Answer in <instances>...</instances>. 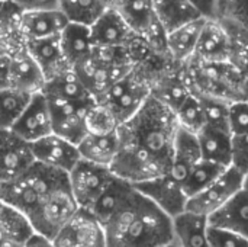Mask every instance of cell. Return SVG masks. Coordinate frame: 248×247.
Masks as SVG:
<instances>
[{
    "mask_svg": "<svg viewBox=\"0 0 248 247\" xmlns=\"http://www.w3.org/2000/svg\"><path fill=\"white\" fill-rule=\"evenodd\" d=\"M134 185L141 194L155 202L171 218L186 211L189 198L185 194L183 185L170 173Z\"/></svg>",
    "mask_w": 248,
    "mask_h": 247,
    "instance_id": "obj_13",
    "label": "cell"
},
{
    "mask_svg": "<svg viewBox=\"0 0 248 247\" xmlns=\"http://www.w3.org/2000/svg\"><path fill=\"white\" fill-rule=\"evenodd\" d=\"M232 166L248 173V132L232 135Z\"/></svg>",
    "mask_w": 248,
    "mask_h": 247,
    "instance_id": "obj_43",
    "label": "cell"
},
{
    "mask_svg": "<svg viewBox=\"0 0 248 247\" xmlns=\"http://www.w3.org/2000/svg\"><path fill=\"white\" fill-rule=\"evenodd\" d=\"M196 96L202 103L205 124H206L205 127L230 131L228 118H230V105L232 100L209 96V95H196Z\"/></svg>",
    "mask_w": 248,
    "mask_h": 247,
    "instance_id": "obj_37",
    "label": "cell"
},
{
    "mask_svg": "<svg viewBox=\"0 0 248 247\" xmlns=\"http://www.w3.org/2000/svg\"><path fill=\"white\" fill-rule=\"evenodd\" d=\"M103 229L108 247H161L174 240L173 218L138 189Z\"/></svg>",
    "mask_w": 248,
    "mask_h": 247,
    "instance_id": "obj_2",
    "label": "cell"
},
{
    "mask_svg": "<svg viewBox=\"0 0 248 247\" xmlns=\"http://www.w3.org/2000/svg\"><path fill=\"white\" fill-rule=\"evenodd\" d=\"M174 115L177 125L193 134H199L206 125L202 103L195 93H190L185 99V102L174 111Z\"/></svg>",
    "mask_w": 248,
    "mask_h": 247,
    "instance_id": "obj_38",
    "label": "cell"
},
{
    "mask_svg": "<svg viewBox=\"0 0 248 247\" xmlns=\"http://www.w3.org/2000/svg\"><path fill=\"white\" fill-rule=\"evenodd\" d=\"M244 173L235 166H230L219 178L199 194L187 199L186 210L209 217L224 207L237 192L244 188Z\"/></svg>",
    "mask_w": 248,
    "mask_h": 247,
    "instance_id": "obj_7",
    "label": "cell"
},
{
    "mask_svg": "<svg viewBox=\"0 0 248 247\" xmlns=\"http://www.w3.org/2000/svg\"><path fill=\"white\" fill-rule=\"evenodd\" d=\"M22 247H55L54 246V242L52 239L41 234V233H36L33 231L28 239L26 242L22 245Z\"/></svg>",
    "mask_w": 248,
    "mask_h": 247,
    "instance_id": "obj_47",
    "label": "cell"
},
{
    "mask_svg": "<svg viewBox=\"0 0 248 247\" xmlns=\"http://www.w3.org/2000/svg\"><path fill=\"white\" fill-rule=\"evenodd\" d=\"M205 17H215L217 0H189Z\"/></svg>",
    "mask_w": 248,
    "mask_h": 247,
    "instance_id": "obj_46",
    "label": "cell"
},
{
    "mask_svg": "<svg viewBox=\"0 0 248 247\" xmlns=\"http://www.w3.org/2000/svg\"><path fill=\"white\" fill-rule=\"evenodd\" d=\"M9 1H12L22 12L60 9V0H9Z\"/></svg>",
    "mask_w": 248,
    "mask_h": 247,
    "instance_id": "obj_44",
    "label": "cell"
},
{
    "mask_svg": "<svg viewBox=\"0 0 248 247\" xmlns=\"http://www.w3.org/2000/svg\"><path fill=\"white\" fill-rule=\"evenodd\" d=\"M212 227L235 231L248 239V191L241 189L224 207L208 217Z\"/></svg>",
    "mask_w": 248,
    "mask_h": 247,
    "instance_id": "obj_22",
    "label": "cell"
},
{
    "mask_svg": "<svg viewBox=\"0 0 248 247\" xmlns=\"http://www.w3.org/2000/svg\"><path fill=\"white\" fill-rule=\"evenodd\" d=\"M10 130L28 143H33L52 132L51 108L44 92L31 96L28 105Z\"/></svg>",
    "mask_w": 248,
    "mask_h": 247,
    "instance_id": "obj_11",
    "label": "cell"
},
{
    "mask_svg": "<svg viewBox=\"0 0 248 247\" xmlns=\"http://www.w3.org/2000/svg\"><path fill=\"white\" fill-rule=\"evenodd\" d=\"M215 17L248 29V0H217Z\"/></svg>",
    "mask_w": 248,
    "mask_h": 247,
    "instance_id": "obj_40",
    "label": "cell"
},
{
    "mask_svg": "<svg viewBox=\"0 0 248 247\" xmlns=\"http://www.w3.org/2000/svg\"><path fill=\"white\" fill-rule=\"evenodd\" d=\"M230 52L231 36L224 22L219 20L218 17H206L196 49L190 60L203 63L227 61L230 60Z\"/></svg>",
    "mask_w": 248,
    "mask_h": 247,
    "instance_id": "obj_15",
    "label": "cell"
},
{
    "mask_svg": "<svg viewBox=\"0 0 248 247\" xmlns=\"http://www.w3.org/2000/svg\"><path fill=\"white\" fill-rule=\"evenodd\" d=\"M86 124L89 132L94 134H109L118 131L119 128V122L110 114V111L97 102H94V105L89 109L86 115Z\"/></svg>",
    "mask_w": 248,
    "mask_h": 247,
    "instance_id": "obj_39",
    "label": "cell"
},
{
    "mask_svg": "<svg viewBox=\"0 0 248 247\" xmlns=\"http://www.w3.org/2000/svg\"><path fill=\"white\" fill-rule=\"evenodd\" d=\"M151 96L167 105L173 112L192 93L186 80L183 64L174 63L150 80Z\"/></svg>",
    "mask_w": 248,
    "mask_h": 247,
    "instance_id": "obj_16",
    "label": "cell"
},
{
    "mask_svg": "<svg viewBox=\"0 0 248 247\" xmlns=\"http://www.w3.org/2000/svg\"><path fill=\"white\" fill-rule=\"evenodd\" d=\"M228 125H230V132L232 135L248 132V100L235 99L231 102Z\"/></svg>",
    "mask_w": 248,
    "mask_h": 247,
    "instance_id": "obj_41",
    "label": "cell"
},
{
    "mask_svg": "<svg viewBox=\"0 0 248 247\" xmlns=\"http://www.w3.org/2000/svg\"><path fill=\"white\" fill-rule=\"evenodd\" d=\"M90 35L94 47L128 45L137 36L122 15L115 9H106L96 22L90 25Z\"/></svg>",
    "mask_w": 248,
    "mask_h": 247,
    "instance_id": "obj_17",
    "label": "cell"
},
{
    "mask_svg": "<svg viewBox=\"0 0 248 247\" xmlns=\"http://www.w3.org/2000/svg\"><path fill=\"white\" fill-rule=\"evenodd\" d=\"M67 16L61 9L26 10L20 13L19 29L25 41L58 35L68 25Z\"/></svg>",
    "mask_w": 248,
    "mask_h": 247,
    "instance_id": "obj_19",
    "label": "cell"
},
{
    "mask_svg": "<svg viewBox=\"0 0 248 247\" xmlns=\"http://www.w3.org/2000/svg\"><path fill=\"white\" fill-rule=\"evenodd\" d=\"M222 20V19H219ZM231 36L230 61L238 68L244 80H248V29L232 22L222 20Z\"/></svg>",
    "mask_w": 248,
    "mask_h": 247,
    "instance_id": "obj_36",
    "label": "cell"
},
{
    "mask_svg": "<svg viewBox=\"0 0 248 247\" xmlns=\"http://www.w3.org/2000/svg\"><path fill=\"white\" fill-rule=\"evenodd\" d=\"M78 208L68 182L49 192L29 215V221L36 233L54 239Z\"/></svg>",
    "mask_w": 248,
    "mask_h": 247,
    "instance_id": "obj_6",
    "label": "cell"
},
{
    "mask_svg": "<svg viewBox=\"0 0 248 247\" xmlns=\"http://www.w3.org/2000/svg\"><path fill=\"white\" fill-rule=\"evenodd\" d=\"M23 45H17L13 41H10L1 31H0V55H6V54H12L16 49L22 48Z\"/></svg>",
    "mask_w": 248,
    "mask_h": 247,
    "instance_id": "obj_48",
    "label": "cell"
},
{
    "mask_svg": "<svg viewBox=\"0 0 248 247\" xmlns=\"http://www.w3.org/2000/svg\"><path fill=\"white\" fill-rule=\"evenodd\" d=\"M177 130L174 112L150 96L132 118L119 125V151L110 170L131 183L167 175Z\"/></svg>",
    "mask_w": 248,
    "mask_h": 247,
    "instance_id": "obj_1",
    "label": "cell"
},
{
    "mask_svg": "<svg viewBox=\"0 0 248 247\" xmlns=\"http://www.w3.org/2000/svg\"><path fill=\"white\" fill-rule=\"evenodd\" d=\"M208 217L192 211H183L173 217L174 240L180 247H211L208 239Z\"/></svg>",
    "mask_w": 248,
    "mask_h": 247,
    "instance_id": "obj_24",
    "label": "cell"
},
{
    "mask_svg": "<svg viewBox=\"0 0 248 247\" xmlns=\"http://www.w3.org/2000/svg\"><path fill=\"white\" fill-rule=\"evenodd\" d=\"M31 148L35 162L67 173L81 159L77 144L57 135L55 132L31 143Z\"/></svg>",
    "mask_w": 248,
    "mask_h": 247,
    "instance_id": "obj_14",
    "label": "cell"
},
{
    "mask_svg": "<svg viewBox=\"0 0 248 247\" xmlns=\"http://www.w3.org/2000/svg\"><path fill=\"white\" fill-rule=\"evenodd\" d=\"M31 93L7 87L0 90V130H10L31 99Z\"/></svg>",
    "mask_w": 248,
    "mask_h": 247,
    "instance_id": "obj_35",
    "label": "cell"
},
{
    "mask_svg": "<svg viewBox=\"0 0 248 247\" xmlns=\"http://www.w3.org/2000/svg\"><path fill=\"white\" fill-rule=\"evenodd\" d=\"M42 92L48 99H54V100L87 102V100L94 99V96L84 86V83L77 76L74 68H70L46 80Z\"/></svg>",
    "mask_w": 248,
    "mask_h": 247,
    "instance_id": "obj_27",
    "label": "cell"
},
{
    "mask_svg": "<svg viewBox=\"0 0 248 247\" xmlns=\"http://www.w3.org/2000/svg\"><path fill=\"white\" fill-rule=\"evenodd\" d=\"M112 178L113 172L110 167L80 159L77 165L68 172L70 188L78 207L92 210Z\"/></svg>",
    "mask_w": 248,
    "mask_h": 247,
    "instance_id": "obj_8",
    "label": "cell"
},
{
    "mask_svg": "<svg viewBox=\"0 0 248 247\" xmlns=\"http://www.w3.org/2000/svg\"><path fill=\"white\" fill-rule=\"evenodd\" d=\"M244 189L248 191V173H246V176H244Z\"/></svg>",
    "mask_w": 248,
    "mask_h": 247,
    "instance_id": "obj_53",
    "label": "cell"
},
{
    "mask_svg": "<svg viewBox=\"0 0 248 247\" xmlns=\"http://www.w3.org/2000/svg\"><path fill=\"white\" fill-rule=\"evenodd\" d=\"M60 9L70 22L93 25L106 10L103 0H60Z\"/></svg>",
    "mask_w": 248,
    "mask_h": 247,
    "instance_id": "obj_34",
    "label": "cell"
},
{
    "mask_svg": "<svg viewBox=\"0 0 248 247\" xmlns=\"http://www.w3.org/2000/svg\"><path fill=\"white\" fill-rule=\"evenodd\" d=\"M230 167V166H228ZM227 166L218 165L215 162H209L205 159H201L189 172L187 178L183 182V189L187 198L199 194L206 186H209L217 178H219L227 169Z\"/></svg>",
    "mask_w": 248,
    "mask_h": 247,
    "instance_id": "obj_33",
    "label": "cell"
},
{
    "mask_svg": "<svg viewBox=\"0 0 248 247\" xmlns=\"http://www.w3.org/2000/svg\"><path fill=\"white\" fill-rule=\"evenodd\" d=\"M52 115V132L78 144L89 132L86 115L94 105L96 99L87 102H67L48 99Z\"/></svg>",
    "mask_w": 248,
    "mask_h": 247,
    "instance_id": "obj_10",
    "label": "cell"
},
{
    "mask_svg": "<svg viewBox=\"0 0 248 247\" xmlns=\"http://www.w3.org/2000/svg\"><path fill=\"white\" fill-rule=\"evenodd\" d=\"M25 47L42 70L45 82L73 68L62 52L60 33L39 39H28L25 41Z\"/></svg>",
    "mask_w": 248,
    "mask_h": 247,
    "instance_id": "obj_18",
    "label": "cell"
},
{
    "mask_svg": "<svg viewBox=\"0 0 248 247\" xmlns=\"http://www.w3.org/2000/svg\"><path fill=\"white\" fill-rule=\"evenodd\" d=\"M45 86V76L38 63L28 52L26 47L16 49L10 54V87L26 92L38 93Z\"/></svg>",
    "mask_w": 248,
    "mask_h": 247,
    "instance_id": "obj_20",
    "label": "cell"
},
{
    "mask_svg": "<svg viewBox=\"0 0 248 247\" xmlns=\"http://www.w3.org/2000/svg\"><path fill=\"white\" fill-rule=\"evenodd\" d=\"M240 99H246V100H248V80H244V83H243V86H241Z\"/></svg>",
    "mask_w": 248,
    "mask_h": 247,
    "instance_id": "obj_50",
    "label": "cell"
},
{
    "mask_svg": "<svg viewBox=\"0 0 248 247\" xmlns=\"http://www.w3.org/2000/svg\"><path fill=\"white\" fill-rule=\"evenodd\" d=\"M201 159H202V153H201L198 134H193L179 127L174 140L173 165L169 173L183 185L189 172Z\"/></svg>",
    "mask_w": 248,
    "mask_h": 247,
    "instance_id": "obj_23",
    "label": "cell"
},
{
    "mask_svg": "<svg viewBox=\"0 0 248 247\" xmlns=\"http://www.w3.org/2000/svg\"><path fill=\"white\" fill-rule=\"evenodd\" d=\"M3 3H4V1H1V0H0V9H1V6H3Z\"/></svg>",
    "mask_w": 248,
    "mask_h": 247,
    "instance_id": "obj_54",
    "label": "cell"
},
{
    "mask_svg": "<svg viewBox=\"0 0 248 247\" xmlns=\"http://www.w3.org/2000/svg\"><path fill=\"white\" fill-rule=\"evenodd\" d=\"M77 147L81 159L110 167L119 151V135L118 131L109 134L87 132Z\"/></svg>",
    "mask_w": 248,
    "mask_h": 247,
    "instance_id": "obj_25",
    "label": "cell"
},
{
    "mask_svg": "<svg viewBox=\"0 0 248 247\" xmlns=\"http://www.w3.org/2000/svg\"><path fill=\"white\" fill-rule=\"evenodd\" d=\"M183 71L190 92L195 95H209L228 100L240 99L244 77L230 60L212 63L189 60L183 64Z\"/></svg>",
    "mask_w": 248,
    "mask_h": 247,
    "instance_id": "obj_4",
    "label": "cell"
},
{
    "mask_svg": "<svg viewBox=\"0 0 248 247\" xmlns=\"http://www.w3.org/2000/svg\"><path fill=\"white\" fill-rule=\"evenodd\" d=\"M126 0H103L106 9H115V10H119L121 6L125 3Z\"/></svg>",
    "mask_w": 248,
    "mask_h": 247,
    "instance_id": "obj_49",
    "label": "cell"
},
{
    "mask_svg": "<svg viewBox=\"0 0 248 247\" xmlns=\"http://www.w3.org/2000/svg\"><path fill=\"white\" fill-rule=\"evenodd\" d=\"M1 1H6V0H1Z\"/></svg>",
    "mask_w": 248,
    "mask_h": 247,
    "instance_id": "obj_55",
    "label": "cell"
},
{
    "mask_svg": "<svg viewBox=\"0 0 248 247\" xmlns=\"http://www.w3.org/2000/svg\"><path fill=\"white\" fill-rule=\"evenodd\" d=\"M161 247H180L179 246V243L176 242V240H173V242H170V243H167V245H164V246Z\"/></svg>",
    "mask_w": 248,
    "mask_h": 247,
    "instance_id": "obj_52",
    "label": "cell"
},
{
    "mask_svg": "<svg viewBox=\"0 0 248 247\" xmlns=\"http://www.w3.org/2000/svg\"><path fill=\"white\" fill-rule=\"evenodd\" d=\"M208 239L211 247H248V239L225 229L208 227Z\"/></svg>",
    "mask_w": 248,
    "mask_h": 247,
    "instance_id": "obj_42",
    "label": "cell"
},
{
    "mask_svg": "<svg viewBox=\"0 0 248 247\" xmlns=\"http://www.w3.org/2000/svg\"><path fill=\"white\" fill-rule=\"evenodd\" d=\"M65 183H68L67 172L33 162L19 178L0 183V201L19 210L29 218L49 192Z\"/></svg>",
    "mask_w": 248,
    "mask_h": 247,
    "instance_id": "obj_3",
    "label": "cell"
},
{
    "mask_svg": "<svg viewBox=\"0 0 248 247\" xmlns=\"http://www.w3.org/2000/svg\"><path fill=\"white\" fill-rule=\"evenodd\" d=\"M0 247H22V245L13 243V242H7V240H0Z\"/></svg>",
    "mask_w": 248,
    "mask_h": 247,
    "instance_id": "obj_51",
    "label": "cell"
},
{
    "mask_svg": "<svg viewBox=\"0 0 248 247\" xmlns=\"http://www.w3.org/2000/svg\"><path fill=\"white\" fill-rule=\"evenodd\" d=\"M33 162L31 143L12 130H0V183L19 178Z\"/></svg>",
    "mask_w": 248,
    "mask_h": 247,
    "instance_id": "obj_12",
    "label": "cell"
},
{
    "mask_svg": "<svg viewBox=\"0 0 248 247\" xmlns=\"http://www.w3.org/2000/svg\"><path fill=\"white\" fill-rule=\"evenodd\" d=\"M118 12L138 36L144 35L158 22L154 0H126Z\"/></svg>",
    "mask_w": 248,
    "mask_h": 247,
    "instance_id": "obj_32",
    "label": "cell"
},
{
    "mask_svg": "<svg viewBox=\"0 0 248 247\" xmlns=\"http://www.w3.org/2000/svg\"><path fill=\"white\" fill-rule=\"evenodd\" d=\"M137 188L134 183L116 176L113 173L112 181L105 188L102 195L97 198L94 205L92 207L93 215L100 221L102 226H105L115 214H118L134 197Z\"/></svg>",
    "mask_w": 248,
    "mask_h": 247,
    "instance_id": "obj_21",
    "label": "cell"
},
{
    "mask_svg": "<svg viewBox=\"0 0 248 247\" xmlns=\"http://www.w3.org/2000/svg\"><path fill=\"white\" fill-rule=\"evenodd\" d=\"M154 7L158 22L167 33L203 16L189 0H154Z\"/></svg>",
    "mask_w": 248,
    "mask_h": 247,
    "instance_id": "obj_30",
    "label": "cell"
},
{
    "mask_svg": "<svg viewBox=\"0 0 248 247\" xmlns=\"http://www.w3.org/2000/svg\"><path fill=\"white\" fill-rule=\"evenodd\" d=\"M60 42L62 52L71 67L90 57L94 49L90 26L76 22H68V25L62 29L60 33Z\"/></svg>",
    "mask_w": 248,
    "mask_h": 247,
    "instance_id": "obj_28",
    "label": "cell"
},
{
    "mask_svg": "<svg viewBox=\"0 0 248 247\" xmlns=\"http://www.w3.org/2000/svg\"><path fill=\"white\" fill-rule=\"evenodd\" d=\"M206 17L190 20L167 33V52L173 61L185 64L193 55Z\"/></svg>",
    "mask_w": 248,
    "mask_h": 247,
    "instance_id": "obj_26",
    "label": "cell"
},
{
    "mask_svg": "<svg viewBox=\"0 0 248 247\" xmlns=\"http://www.w3.org/2000/svg\"><path fill=\"white\" fill-rule=\"evenodd\" d=\"M10 87V54L0 55V90Z\"/></svg>",
    "mask_w": 248,
    "mask_h": 247,
    "instance_id": "obj_45",
    "label": "cell"
},
{
    "mask_svg": "<svg viewBox=\"0 0 248 247\" xmlns=\"http://www.w3.org/2000/svg\"><path fill=\"white\" fill-rule=\"evenodd\" d=\"M33 231L29 218L23 213L0 201V240L23 245Z\"/></svg>",
    "mask_w": 248,
    "mask_h": 247,
    "instance_id": "obj_31",
    "label": "cell"
},
{
    "mask_svg": "<svg viewBox=\"0 0 248 247\" xmlns=\"http://www.w3.org/2000/svg\"><path fill=\"white\" fill-rule=\"evenodd\" d=\"M151 96V84L140 66H134L125 76L110 84L96 102L103 105L121 124L132 118Z\"/></svg>",
    "mask_w": 248,
    "mask_h": 247,
    "instance_id": "obj_5",
    "label": "cell"
},
{
    "mask_svg": "<svg viewBox=\"0 0 248 247\" xmlns=\"http://www.w3.org/2000/svg\"><path fill=\"white\" fill-rule=\"evenodd\" d=\"M202 159L222 166H232V134L225 130L205 127L198 134Z\"/></svg>",
    "mask_w": 248,
    "mask_h": 247,
    "instance_id": "obj_29",
    "label": "cell"
},
{
    "mask_svg": "<svg viewBox=\"0 0 248 247\" xmlns=\"http://www.w3.org/2000/svg\"><path fill=\"white\" fill-rule=\"evenodd\" d=\"M52 242L55 247H108L103 226L84 208H78Z\"/></svg>",
    "mask_w": 248,
    "mask_h": 247,
    "instance_id": "obj_9",
    "label": "cell"
}]
</instances>
